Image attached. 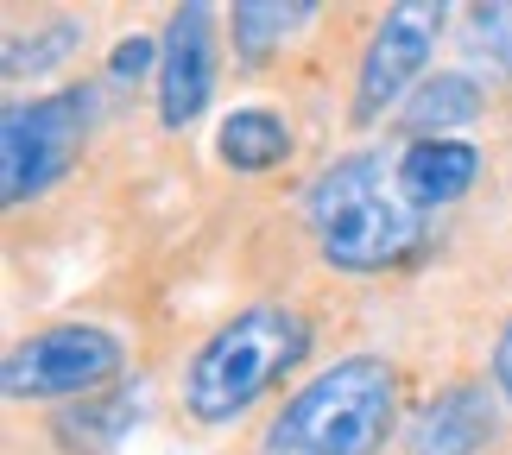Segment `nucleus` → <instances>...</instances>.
Segmentation results:
<instances>
[{
	"instance_id": "nucleus-16",
	"label": "nucleus",
	"mask_w": 512,
	"mask_h": 455,
	"mask_svg": "<svg viewBox=\"0 0 512 455\" xmlns=\"http://www.w3.org/2000/svg\"><path fill=\"white\" fill-rule=\"evenodd\" d=\"M152 76V83H159V38H146V32H133V38H121V45L108 51V83H133L140 89Z\"/></svg>"
},
{
	"instance_id": "nucleus-5",
	"label": "nucleus",
	"mask_w": 512,
	"mask_h": 455,
	"mask_svg": "<svg viewBox=\"0 0 512 455\" xmlns=\"http://www.w3.org/2000/svg\"><path fill=\"white\" fill-rule=\"evenodd\" d=\"M127 373V342L102 323H45L32 335H19L7 348L0 386L13 405H76L95 392L121 386Z\"/></svg>"
},
{
	"instance_id": "nucleus-9",
	"label": "nucleus",
	"mask_w": 512,
	"mask_h": 455,
	"mask_svg": "<svg viewBox=\"0 0 512 455\" xmlns=\"http://www.w3.org/2000/svg\"><path fill=\"white\" fill-rule=\"evenodd\" d=\"M487 102H494V89L475 70H430L418 95L399 108V133H405V146L411 140H456V127L481 121Z\"/></svg>"
},
{
	"instance_id": "nucleus-11",
	"label": "nucleus",
	"mask_w": 512,
	"mask_h": 455,
	"mask_svg": "<svg viewBox=\"0 0 512 455\" xmlns=\"http://www.w3.org/2000/svg\"><path fill=\"white\" fill-rule=\"evenodd\" d=\"M310 19H317V7H304V0H291V7L285 0H234L228 7V45H234L241 76H266Z\"/></svg>"
},
{
	"instance_id": "nucleus-1",
	"label": "nucleus",
	"mask_w": 512,
	"mask_h": 455,
	"mask_svg": "<svg viewBox=\"0 0 512 455\" xmlns=\"http://www.w3.org/2000/svg\"><path fill=\"white\" fill-rule=\"evenodd\" d=\"M317 348V316L291 298H266L215 323L177 367V411L196 430H234L260 411Z\"/></svg>"
},
{
	"instance_id": "nucleus-13",
	"label": "nucleus",
	"mask_w": 512,
	"mask_h": 455,
	"mask_svg": "<svg viewBox=\"0 0 512 455\" xmlns=\"http://www.w3.org/2000/svg\"><path fill=\"white\" fill-rule=\"evenodd\" d=\"M89 45V13H38L32 19V38L7 26V83H26V76H57L70 70V57Z\"/></svg>"
},
{
	"instance_id": "nucleus-15",
	"label": "nucleus",
	"mask_w": 512,
	"mask_h": 455,
	"mask_svg": "<svg viewBox=\"0 0 512 455\" xmlns=\"http://www.w3.org/2000/svg\"><path fill=\"white\" fill-rule=\"evenodd\" d=\"M462 70H475L481 83H512V0H494V7H468L462 13Z\"/></svg>"
},
{
	"instance_id": "nucleus-6",
	"label": "nucleus",
	"mask_w": 512,
	"mask_h": 455,
	"mask_svg": "<svg viewBox=\"0 0 512 455\" xmlns=\"http://www.w3.org/2000/svg\"><path fill=\"white\" fill-rule=\"evenodd\" d=\"M449 7L437 0H399V7L380 13V26L367 32V51L354 64V95H348V127H373L386 114H399L418 83L430 76V57H437L443 32H449Z\"/></svg>"
},
{
	"instance_id": "nucleus-2",
	"label": "nucleus",
	"mask_w": 512,
	"mask_h": 455,
	"mask_svg": "<svg viewBox=\"0 0 512 455\" xmlns=\"http://www.w3.org/2000/svg\"><path fill=\"white\" fill-rule=\"evenodd\" d=\"M304 222L329 272L380 279L418 260L430 241V215L399 190V158L386 152H342L304 190Z\"/></svg>"
},
{
	"instance_id": "nucleus-7",
	"label": "nucleus",
	"mask_w": 512,
	"mask_h": 455,
	"mask_svg": "<svg viewBox=\"0 0 512 455\" xmlns=\"http://www.w3.org/2000/svg\"><path fill=\"white\" fill-rule=\"evenodd\" d=\"M222 19L190 0V7H171L165 32H159V127L165 133H190L215 102V83H222Z\"/></svg>"
},
{
	"instance_id": "nucleus-10",
	"label": "nucleus",
	"mask_w": 512,
	"mask_h": 455,
	"mask_svg": "<svg viewBox=\"0 0 512 455\" xmlns=\"http://www.w3.org/2000/svg\"><path fill=\"white\" fill-rule=\"evenodd\" d=\"M475 184H481V152L468 146V140H411L399 152V190L424 215L462 203Z\"/></svg>"
},
{
	"instance_id": "nucleus-3",
	"label": "nucleus",
	"mask_w": 512,
	"mask_h": 455,
	"mask_svg": "<svg viewBox=\"0 0 512 455\" xmlns=\"http://www.w3.org/2000/svg\"><path fill=\"white\" fill-rule=\"evenodd\" d=\"M405 437V373L386 354H342L266 418L253 455H386Z\"/></svg>"
},
{
	"instance_id": "nucleus-17",
	"label": "nucleus",
	"mask_w": 512,
	"mask_h": 455,
	"mask_svg": "<svg viewBox=\"0 0 512 455\" xmlns=\"http://www.w3.org/2000/svg\"><path fill=\"white\" fill-rule=\"evenodd\" d=\"M487 380H494L500 392V405L512 411V316L500 323V342H494V361H487Z\"/></svg>"
},
{
	"instance_id": "nucleus-12",
	"label": "nucleus",
	"mask_w": 512,
	"mask_h": 455,
	"mask_svg": "<svg viewBox=\"0 0 512 455\" xmlns=\"http://www.w3.org/2000/svg\"><path fill=\"white\" fill-rule=\"evenodd\" d=\"M291 152H298V133H291L279 108H234L215 127V158L234 177H266V171L291 165Z\"/></svg>"
},
{
	"instance_id": "nucleus-4",
	"label": "nucleus",
	"mask_w": 512,
	"mask_h": 455,
	"mask_svg": "<svg viewBox=\"0 0 512 455\" xmlns=\"http://www.w3.org/2000/svg\"><path fill=\"white\" fill-rule=\"evenodd\" d=\"M89 133H95L89 83L45 89L32 102H7V114H0V196H7V209H26L64 184L89 146Z\"/></svg>"
},
{
	"instance_id": "nucleus-8",
	"label": "nucleus",
	"mask_w": 512,
	"mask_h": 455,
	"mask_svg": "<svg viewBox=\"0 0 512 455\" xmlns=\"http://www.w3.org/2000/svg\"><path fill=\"white\" fill-rule=\"evenodd\" d=\"M512 411L494 380H449L418 418L405 424V455H494Z\"/></svg>"
},
{
	"instance_id": "nucleus-14",
	"label": "nucleus",
	"mask_w": 512,
	"mask_h": 455,
	"mask_svg": "<svg viewBox=\"0 0 512 455\" xmlns=\"http://www.w3.org/2000/svg\"><path fill=\"white\" fill-rule=\"evenodd\" d=\"M127 424H133V392L108 386V392H95V399H76V405L57 411V418H51V443L64 455H108L114 443L127 437Z\"/></svg>"
}]
</instances>
